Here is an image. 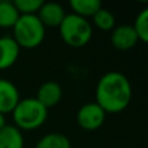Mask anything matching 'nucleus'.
<instances>
[{"label": "nucleus", "mask_w": 148, "mask_h": 148, "mask_svg": "<svg viewBox=\"0 0 148 148\" xmlns=\"http://www.w3.org/2000/svg\"><path fill=\"white\" fill-rule=\"evenodd\" d=\"M105 117H107V113L95 101L83 104L77 112V122L79 127L87 131H94L100 129L104 123Z\"/></svg>", "instance_id": "obj_5"}, {"label": "nucleus", "mask_w": 148, "mask_h": 148, "mask_svg": "<svg viewBox=\"0 0 148 148\" xmlns=\"http://www.w3.org/2000/svg\"><path fill=\"white\" fill-rule=\"evenodd\" d=\"M20 91L12 81L0 78V113H12L20 101Z\"/></svg>", "instance_id": "obj_7"}, {"label": "nucleus", "mask_w": 148, "mask_h": 148, "mask_svg": "<svg viewBox=\"0 0 148 148\" xmlns=\"http://www.w3.org/2000/svg\"><path fill=\"white\" fill-rule=\"evenodd\" d=\"M92 23L101 31H112L116 27V17L110 10L105 8H100L94 16H92Z\"/></svg>", "instance_id": "obj_15"}, {"label": "nucleus", "mask_w": 148, "mask_h": 148, "mask_svg": "<svg viewBox=\"0 0 148 148\" xmlns=\"http://www.w3.org/2000/svg\"><path fill=\"white\" fill-rule=\"evenodd\" d=\"M139 38L133 25L116 26L110 34V43L118 51H129L138 44Z\"/></svg>", "instance_id": "obj_6"}, {"label": "nucleus", "mask_w": 148, "mask_h": 148, "mask_svg": "<svg viewBox=\"0 0 148 148\" xmlns=\"http://www.w3.org/2000/svg\"><path fill=\"white\" fill-rule=\"evenodd\" d=\"M133 26L135 29L136 34H138L139 42L148 44V7L138 13Z\"/></svg>", "instance_id": "obj_16"}, {"label": "nucleus", "mask_w": 148, "mask_h": 148, "mask_svg": "<svg viewBox=\"0 0 148 148\" xmlns=\"http://www.w3.org/2000/svg\"><path fill=\"white\" fill-rule=\"evenodd\" d=\"M36 16L44 25V27H59L60 23L62 22V20L66 16V13H65V9L61 4L48 1L43 3Z\"/></svg>", "instance_id": "obj_8"}, {"label": "nucleus", "mask_w": 148, "mask_h": 148, "mask_svg": "<svg viewBox=\"0 0 148 148\" xmlns=\"http://www.w3.org/2000/svg\"><path fill=\"white\" fill-rule=\"evenodd\" d=\"M62 97V88L57 82L47 81L42 83L38 88L35 99L47 109L56 107Z\"/></svg>", "instance_id": "obj_9"}, {"label": "nucleus", "mask_w": 148, "mask_h": 148, "mask_svg": "<svg viewBox=\"0 0 148 148\" xmlns=\"http://www.w3.org/2000/svg\"><path fill=\"white\" fill-rule=\"evenodd\" d=\"M12 117L16 127L21 131H31L44 125L48 117V109L35 97H26L18 101L12 112Z\"/></svg>", "instance_id": "obj_2"}, {"label": "nucleus", "mask_w": 148, "mask_h": 148, "mask_svg": "<svg viewBox=\"0 0 148 148\" xmlns=\"http://www.w3.org/2000/svg\"><path fill=\"white\" fill-rule=\"evenodd\" d=\"M25 139L22 131L14 125H5L0 130V148H23Z\"/></svg>", "instance_id": "obj_11"}, {"label": "nucleus", "mask_w": 148, "mask_h": 148, "mask_svg": "<svg viewBox=\"0 0 148 148\" xmlns=\"http://www.w3.org/2000/svg\"><path fill=\"white\" fill-rule=\"evenodd\" d=\"M35 148H72V144L64 134L49 133L39 139Z\"/></svg>", "instance_id": "obj_14"}, {"label": "nucleus", "mask_w": 148, "mask_h": 148, "mask_svg": "<svg viewBox=\"0 0 148 148\" xmlns=\"http://www.w3.org/2000/svg\"><path fill=\"white\" fill-rule=\"evenodd\" d=\"M61 39L66 46L81 48L90 43L92 38V25L88 20L69 13L59 26Z\"/></svg>", "instance_id": "obj_4"}, {"label": "nucleus", "mask_w": 148, "mask_h": 148, "mask_svg": "<svg viewBox=\"0 0 148 148\" xmlns=\"http://www.w3.org/2000/svg\"><path fill=\"white\" fill-rule=\"evenodd\" d=\"M17 8L14 3L9 0H0V27L3 29H13L16 22L20 18Z\"/></svg>", "instance_id": "obj_12"}, {"label": "nucleus", "mask_w": 148, "mask_h": 148, "mask_svg": "<svg viewBox=\"0 0 148 148\" xmlns=\"http://www.w3.org/2000/svg\"><path fill=\"white\" fill-rule=\"evenodd\" d=\"M7 125V120H5V114L0 113V130H1L4 126Z\"/></svg>", "instance_id": "obj_18"}, {"label": "nucleus", "mask_w": 148, "mask_h": 148, "mask_svg": "<svg viewBox=\"0 0 148 148\" xmlns=\"http://www.w3.org/2000/svg\"><path fill=\"white\" fill-rule=\"evenodd\" d=\"M14 7L21 16L36 14L43 5V0H14Z\"/></svg>", "instance_id": "obj_17"}, {"label": "nucleus", "mask_w": 148, "mask_h": 148, "mask_svg": "<svg viewBox=\"0 0 148 148\" xmlns=\"http://www.w3.org/2000/svg\"><path fill=\"white\" fill-rule=\"evenodd\" d=\"M12 30V38L20 46V48H36L43 43L46 36V27L36 14L20 16Z\"/></svg>", "instance_id": "obj_3"}, {"label": "nucleus", "mask_w": 148, "mask_h": 148, "mask_svg": "<svg viewBox=\"0 0 148 148\" xmlns=\"http://www.w3.org/2000/svg\"><path fill=\"white\" fill-rule=\"evenodd\" d=\"M21 48L12 36H0V70H7L17 62Z\"/></svg>", "instance_id": "obj_10"}, {"label": "nucleus", "mask_w": 148, "mask_h": 148, "mask_svg": "<svg viewBox=\"0 0 148 148\" xmlns=\"http://www.w3.org/2000/svg\"><path fill=\"white\" fill-rule=\"evenodd\" d=\"M133 97V88L129 78L120 72H108L97 81L95 88L96 104L105 113H120L129 107Z\"/></svg>", "instance_id": "obj_1"}, {"label": "nucleus", "mask_w": 148, "mask_h": 148, "mask_svg": "<svg viewBox=\"0 0 148 148\" xmlns=\"http://www.w3.org/2000/svg\"><path fill=\"white\" fill-rule=\"evenodd\" d=\"M69 5L74 14L86 20L88 17H92L101 8V3L99 0H72Z\"/></svg>", "instance_id": "obj_13"}]
</instances>
